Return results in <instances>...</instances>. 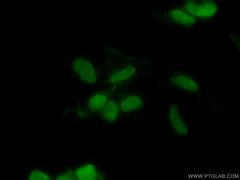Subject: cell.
I'll use <instances>...</instances> for the list:
<instances>
[{
	"label": "cell",
	"mask_w": 240,
	"mask_h": 180,
	"mask_svg": "<svg viewBox=\"0 0 240 180\" xmlns=\"http://www.w3.org/2000/svg\"><path fill=\"white\" fill-rule=\"evenodd\" d=\"M142 105V102L139 98L132 95L128 96L123 100L120 105L122 111L128 112L139 109Z\"/></svg>",
	"instance_id": "4"
},
{
	"label": "cell",
	"mask_w": 240,
	"mask_h": 180,
	"mask_svg": "<svg viewBox=\"0 0 240 180\" xmlns=\"http://www.w3.org/2000/svg\"><path fill=\"white\" fill-rule=\"evenodd\" d=\"M171 15L174 20L185 24H191L195 22L194 18L181 11H173L171 13Z\"/></svg>",
	"instance_id": "8"
},
{
	"label": "cell",
	"mask_w": 240,
	"mask_h": 180,
	"mask_svg": "<svg viewBox=\"0 0 240 180\" xmlns=\"http://www.w3.org/2000/svg\"><path fill=\"white\" fill-rule=\"evenodd\" d=\"M101 109L102 114L106 120L112 121L117 118L119 111L117 105L114 101H107Z\"/></svg>",
	"instance_id": "5"
},
{
	"label": "cell",
	"mask_w": 240,
	"mask_h": 180,
	"mask_svg": "<svg viewBox=\"0 0 240 180\" xmlns=\"http://www.w3.org/2000/svg\"><path fill=\"white\" fill-rule=\"evenodd\" d=\"M46 174L38 169L33 171L30 174L29 180H47L49 179Z\"/></svg>",
	"instance_id": "10"
},
{
	"label": "cell",
	"mask_w": 240,
	"mask_h": 180,
	"mask_svg": "<svg viewBox=\"0 0 240 180\" xmlns=\"http://www.w3.org/2000/svg\"><path fill=\"white\" fill-rule=\"evenodd\" d=\"M185 8L189 13L197 16L205 18L210 17L216 12V4L210 1L200 2H190L187 3Z\"/></svg>",
	"instance_id": "1"
},
{
	"label": "cell",
	"mask_w": 240,
	"mask_h": 180,
	"mask_svg": "<svg viewBox=\"0 0 240 180\" xmlns=\"http://www.w3.org/2000/svg\"><path fill=\"white\" fill-rule=\"evenodd\" d=\"M92 106L94 109L98 110L101 109L107 102V97L102 94H97L93 97Z\"/></svg>",
	"instance_id": "9"
},
{
	"label": "cell",
	"mask_w": 240,
	"mask_h": 180,
	"mask_svg": "<svg viewBox=\"0 0 240 180\" xmlns=\"http://www.w3.org/2000/svg\"><path fill=\"white\" fill-rule=\"evenodd\" d=\"M175 79V84L183 89L192 91H195L198 89L197 84L186 77L180 76Z\"/></svg>",
	"instance_id": "7"
},
{
	"label": "cell",
	"mask_w": 240,
	"mask_h": 180,
	"mask_svg": "<svg viewBox=\"0 0 240 180\" xmlns=\"http://www.w3.org/2000/svg\"><path fill=\"white\" fill-rule=\"evenodd\" d=\"M176 107L173 105L169 111L170 122L174 129L182 135H186L188 132L187 128L179 116Z\"/></svg>",
	"instance_id": "3"
},
{
	"label": "cell",
	"mask_w": 240,
	"mask_h": 180,
	"mask_svg": "<svg viewBox=\"0 0 240 180\" xmlns=\"http://www.w3.org/2000/svg\"><path fill=\"white\" fill-rule=\"evenodd\" d=\"M75 71L81 78L86 82L93 83L96 80L94 69L91 64L85 59L79 58L75 60L73 63Z\"/></svg>",
	"instance_id": "2"
},
{
	"label": "cell",
	"mask_w": 240,
	"mask_h": 180,
	"mask_svg": "<svg viewBox=\"0 0 240 180\" xmlns=\"http://www.w3.org/2000/svg\"><path fill=\"white\" fill-rule=\"evenodd\" d=\"M135 70L134 67L129 66L113 74L110 77V81L112 83H116L126 80L134 74Z\"/></svg>",
	"instance_id": "6"
}]
</instances>
